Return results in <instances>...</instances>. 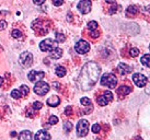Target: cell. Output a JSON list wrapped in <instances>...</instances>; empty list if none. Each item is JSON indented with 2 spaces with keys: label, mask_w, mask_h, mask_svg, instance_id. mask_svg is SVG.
Returning <instances> with one entry per match:
<instances>
[{
  "label": "cell",
  "mask_w": 150,
  "mask_h": 140,
  "mask_svg": "<svg viewBox=\"0 0 150 140\" xmlns=\"http://www.w3.org/2000/svg\"><path fill=\"white\" fill-rule=\"evenodd\" d=\"M101 74L100 66L94 62H87L80 71V74L77 80L78 88L82 91H89L94 87V84L98 82Z\"/></svg>",
  "instance_id": "1"
},
{
  "label": "cell",
  "mask_w": 150,
  "mask_h": 140,
  "mask_svg": "<svg viewBox=\"0 0 150 140\" xmlns=\"http://www.w3.org/2000/svg\"><path fill=\"white\" fill-rule=\"evenodd\" d=\"M101 84L110 89H114L117 84V79L113 74H104L101 78Z\"/></svg>",
  "instance_id": "2"
},
{
  "label": "cell",
  "mask_w": 150,
  "mask_h": 140,
  "mask_svg": "<svg viewBox=\"0 0 150 140\" xmlns=\"http://www.w3.org/2000/svg\"><path fill=\"white\" fill-rule=\"evenodd\" d=\"M57 47V43L54 40L50 38H46L44 41L40 43V49L42 52H52V50Z\"/></svg>",
  "instance_id": "3"
},
{
  "label": "cell",
  "mask_w": 150,
  "mask_h": 140,
  "mask_svg": "<svg viewBox=\"0 0 150 140\" xmlns=\"http://www.w3.org/2000/svg\"><path fill=\"white\" fill-rule=\"evenodd\" d=\"M89 132V122L87 119H80L77 125V134L79 137L87 136Z\"/></svg>",
  "instance_id": "4"
},
{
  "label": "cell",
  "mask_w": 150,
  "mask_h": 140,
  "mask_svg": "<svg viewBox=\"0 0 150 140\" xmlns=\"http://www.w3.org/2000/svg\"><path fill=\"white\" fill-rule=\"evenodd\" d=\"M50 91V86L48 83H46L45 81H38L36 82V84L34 86V92L36 93L38 95H45L47 92Z\"/></svg>",
  "instance_id": "5"
},
{
  "label": "cell",
  "mask_w": 150,
  "mask_h": 140,
  "mask_svg": "<svg viewBox=\"0 0 150 140\" xmlns=\"http://www.w3.org/2000/svg\"><path fill=\"white\" fill-rule=\"evenodd\" d=\"M75 49L76 52L80 55H83V54H87L89 50H90V45H89V43L87 41H84V40H80L76 43L75 45Z\"/></svg>",
  "instance_id": "6"
},
{
  "label": "cell",
  "mask_w": 150,
  "mask_h": 140,
  "mask_svg": "<svg viewBox=\"0 0 150 140\" xmlns=\"http://www.w3.org/2000/svg\"><path fill=\"white\" fill-rule=\"evenodd\" d=\"M20 64L23 67H30L33 62V55L30 52H23L20 55Z\"/></svg>",
  "instance_id": "7"
},
{
  "label": "cell",
  "mask_w": 150,
  "mask_h": 140,
  "mask_svg": "<svg viewBox=\"0 0 150 140\" xmlns=\"http://www.w3.org/2000/svg\"><path fill=\"white\" fill-rule=\"evenodd\" d=\"M133 81L138 88H142L147 84L148 79H147L146 76H144V74H133Z\"/></svg>",
  "instance_id": "8"
},
{
  "label": "cell",
  "mask_w": 150,
  "mask_h": 140,
  "mask_svg": "<svg viewBox=\"0 0 150 140\" xmlns=\"http://www.w3.org/2000/svg\"><path fill=\"white\" fill-rule=\"evenodd\" d=\"M92 8V2L90 0H81L79 4H78V10L82 14H87L91 11Z\"/></svg>",
  "instance_id": "9"
},
{
  "label": "cell",
  "mask_w": 150,
  "mask_h": 140,
  "mask_svg": "<svg viewBox=\"0 0 150 140\" xmlns=\"http://www.w3.org/2000/svg\"><path fill=\"white\" fill-rule=\"evenodd\" d=\"M44 77H45V74L43 71H35V70L30 71L29 74H28V78H29V80L31 82H38Z\"/></svg>",
  "instance_id": "10"
},
{
  "label": "cell",
  "mask_w": 150,
  "mask_h": 140,
  "mask_svg": "<svg viewBox=\"0 0 150 140\" xmlns=\"http://www.w3.org/2000/svg\"><path fill=\"white\" fill-rule=\"evenodd\" d=\"M35 140H50V135L45 130H38L36 134H35V137H34Z\"/></svg>",
  "instance_id": "11"
},
{
  "label": "cell",
  "mask_w": 150,
  "mask_h": 140,
  "mask_svg": "<svg viewBox=\"0 0 150 140\" xmlns=\"http://www.w3.org/2000/svg\"><path fill=\"white\" fill-rule=\"evenodd\" d=\"M59 104H60V99L57 95H53V96H50V99L47 100V105L50 107H56L58 106Z\"/></svg>",
  "instance_id": "12"
},
{
  "label": "cell",
  "mask_w": 150,
  "mask_h": 140,
  "mask_svg": "<svg viewBox=\"0 0 150 140\" xmlns=\"http://www.w3.org/2000/svg\"><path fill=\"white\" fill-rule=\"evenodd\" d=\"M62 56H63V49L59 48V47H56L50 52V58L52 59H59Z\"/></svg>",
  "instance_id": "13"
},
{
  "label": "cell",
  "mask_w": 150,
  "mask_h": 140,
  "mask_svg": "<svg viewBox=\"0 0 150 140\" xmlns=\"http://www.w3.org/2000/svg\"><path fill=\"white\" fill-rule=\"evenodd\" d=\"M19 140H32V132L29 130H23L19 134Z\"/></svg>",
  "instance_id": "14"
},
{
  "label": "cell",
  "mask_w": 150,
  "mask_h": 140,
  "mask_svg": "<svg viewBox=\"0 0 150 140\" xmlns=\"http://www.w3.org/2000/svg\"><path fill=\"white\" fill-rule=\"evenodd\" d=\"M118 69H120V72H121L122 74H129V72H132V67H129L128 65L123 64V62H121V64L118 65Z\"/></svg>",
  "instance_id": "15"
},
{
  "label": "cell",
  "mask_w": 150,
  "mask_h": 140,
  "mask_svg": "<svg viewBox=\"0 0 150 140\" xmlns=\"http://www.w3.org/2000/svg\"><path fill=\"white\" fill-rule=\"evenodd\" d=\"M55 72H56V76L59 77V78H63L66 76V68L63 66H57L56 67V70H55Z\"/></svg>",
  "instance_id": "16"
},
{
  "label": "cell",
  "mask_w": 150,
  "mask_h": 140,
  "mask_svg": "<svg viewBox=\"0 0 150 140\" xmlns=\"http://www.w3.org/2000/svg\"><path fill=\"white\" fill-rule=\"evenodd\" d=\"M117 92H118L121 95H127L132 92V89H130L129 87H127V86H122V87L118 88Z\"/></svg>",
  "instance_id": "17"
},
{
  "label": "cell",
  "mask_w": 150,
  "mask_h": 140,
  "mask_svg": "<svg viewBox=\"0 0 150 140\" xmlns=\"http://www.w3.org/2000/svg\"><path fill=\"white\" fill-rule=\"evenodd\" d=\"M138 13V7L137 6H129L127 10H126V14L127 16H136Z\"/></svg>",
  "instance_id": "18"
},
{
  "label": "cell",
  "mask_w": 150,
  "mask_h": 140,
  "mask_svg": "<svg viewBox=\"0 0 150 140\" xmlns=\"http://www.w3.org/2000/svg\"><path fill=\"white\" fill-rule=\"evenodd\" d=\"M142 64L145 67H149L150 66V55L149 54H146L142 57Z\"/></svg>",
  "instance_id": "19"
},
{
  "label": "cell",
  "mask_w": 150,
  "mask_h": 140,
  "mask_svg": "<svg viewBox=\"0 0 150 140\" xmlns=\"http://www.w3.org/2000/svg\"><path fill=\"white\" fill-rule=\"evenodd\" d=\"M96 101H98V104H99L100 106H105V105H106V104L108 103V99L105 98L104 95H101V96H99Z\"/></svg>",
  "instance_id": "20"
},
{
  "label": "cell",
  "mask_w": 150,
  "mask_h": 140,
  "mask_svg": "<svg viewBox=\"0 0 150 140\" xmlns=\"http://www.w3.org/2000/svg\"><path fill=\"white\" fill-rule=\"evenodd\" d=\"M65 40H66V37L63 33H59V32L56 33V40H55L56 43H63V42H65Z\"/></svg>",
  "instance_id": "21"
},
{
  "label": "cell",
  "mask_w": 150,
  "mask_h": 140,
  "mask_svg": "<svg viewBox=\"0 0 150 140\" xmlns=\"http://www.w3.org/2000/svg\"><path fill=\"white\" fill-rule=\"evenodd\" d=\"M88 28H89V30L90 31H96V29H98V22H96V21H90L89 23H88Z\"/></svg>",
  "instance_id": "22"
},
{
  "label": "cell",
  "mask_w": 150,
  "mask_h": 140,
  "mask_svg": "<svg viewBox=\"0 0 150 140\" xmlns=\"http://www.w3.org/2000/svg\"><path fill=\"white\" fill-rule=\"evenodd\" d=\"M20 92H21V95L22 96H26V95L29 94V88H28V86H21V88H20Z\"/></svg>",
  "instance_id": "23"
},
{
  "label": "cell",
  "mask_w": 150,
  "mask_h": 140,
  "mask_svg": "<svg viewBox=\"0 0 150 140\" xmlns=\"http://www.w3.org/2000/svg\"><path fill=\"white\" fill-rule=\"evenodd\" d=\"M11 96H12L13 99L18 100V99H20L22 95H21V92H20L19 90H12V92H11Z\"/></svg>",
  "instance_id": "24"
},
{
  "label": "cell",
  "mask_w": 150,
  "mask_h": 140,
  "mask_svg": "<svg viewBox=\"0 0 150 140\" xmlns=\"http://www.w3.org/2000/svg\"><path fill=\"white\" fill-rule=\"evenodd\" d=\"M80 103L84 105V106H89V105H91V100L89 99V98H82V99L80 100Z\"/></svg>",
  "instance_id": "25"
},
{
  "label": "cell",
  "mask_w": 150,
  "mask_h": 140,
  "mask_svg": "<svg viewBox=\"0 0 150 140\" xmlns=\"http://www.w3.org/2000/svg\"><path fill=\"white\" fill-rule=\"evenodd\" d=\"M64 129H65V132H70L72 130V124L70 122H67L65 125H64Z\"/></svg>",
  "instance_id": "26"
},
{
  "label": "cell",
  "mask_w": 150,
  "mask_h": 140,
  "mask_svg": "<svg viewBox=\"0 0 150 140\" xmlns=\"http://www.w3.org/2000/svg\"><path fill=\"white\" fill-rule=\"evenodd\" d=\"M48 123H50V125H56V124L58 123V117H57V116H54V115L50 116Z\"/></svg>",
  "instance_id": "27"
},
{
  "label": "cell",
  "mask_w": 150,
  "mask_h": 140,
  "mask_svg": "<svg viewBox=\"0 0 150 140\" xmlns=\"http://www.w3.org/2000/svg\"><path fill=\"white\" fill-rule=\"evenodd\" d=\"M103 95L108 99V102H111V101L113 100V93L111 92V91H105L104 93H103Z\"/></svg>",
  "instance_id": "28"
},
{
  "label": "cell",
  "mask_w": 150,
  "mask_h": 140,
  "mask_svg": "<svg viewBox=\"0 0 150 140\" xmlns=\"http://www.w3.org/2000/svg\"><path fill=\"white\" fill-rule=\"evenodd\" d=\"M91 130H92V132H94V134H98V132H100V130H101V126L99 125V124H94V125L92 126Z\"/></svg>",
  "instance_id": "29"
},
{
  "label": "cell",
  "mask_w": 150,
  "mask_h": 140,
  "mask_svg": "<svg viewBox=\"0 0 150 140\" xmlns=\"http://www.w3.org/2000/svg\"><path fill=\"white\" fill-rule=\"evenodd\" d=\"M11 35H12V37H14V38H20V37L22 36V33L19 30H13Z\"/></svg>",
  "instance_id": "30"
},
{
  "label": "cell",
  "mask_w": 150,
  "mask_h": 140,
  "mask_svg": "<svg viewBox=\"0 0 150 140\" xmlns=\"http://www.w3.org/2000/svg\"><path fill=\"white\" fill-rule=\"evenodd\" d=\"M43 107V104L41 103V102H38V101H36V102H34L33 103V108L34 110H41Z\"/></svg>",
  "instance_id": "31"
},
{
  "label": "cell",
  "mask_w": 150,
  "mask_h": 140,
  "mask_svg": "<svg viewBox=\"0 0 150 140\" xmlns=\"http://www.w3.org/2000/svg\"><path fill=\"white\" fill-rule=\"evenodd\" d=\"M129 53H130V55H132L133 57H136V56L139 55V49H138V48H132Z\"/></svg>",
  "instance_id": "32"
},
{
  "label": "cell",
  "mask_w": 150,
  "mask_h": 140,
  "mask_svg": "<svg viewBox=\"0 0 150 140\" xmlns=\"http://www.w3.org/2000/svg\"><path fill=\"white\" fill-rule=\"evenodd\" d=\"M7 22L4 20H1L0 21V31H2V30H4L6 28H7Z\"/></svg>",
  "instance_id": "33"
},
{
  "label": "cell",
  "mask_w": 150,
  "mask_h": 140,
  "mask_svg": "<svg viewBox=\"0 0 150 140\" xmlns=\"http://www.w3.org/2000/svg\"><path fill=\"white\" fill-rule=\"evenodd\" d=\"M64 0H53V4H54V6H56V7H60L62 4H63Z\"/></svg>",
  "instance_id": "34"
},
{
  "label": "cell",
  "mask_w": 150,
  "mask_h": 140,
  "mask_svg": "<svg viewBox=\"0 0 150 140\" xmlns=\"http://www.w3.org/2000/svg\"><path fill=\"white\" fill-rule=\"evenodd\" d=\"M116 11H117V6L116 4H114V6H112V8L110 9V14H114Z\"/></svg>",
  "instance_id": "35"
},
{
  "label": "cell",
  "mask_w": 150,
  "mask_h": 140,
  "mask_svg": "<svg viewBox=\"0 0 150 140\" xmlns=\"http://www.w3.org/2000/svg\"><path fill=\"white\" fill-rule=\"evenodd\" d=\"M71 112H72V108H71V106H67L66 111H65V114H66L67 116H69L71 114Z\"/></svg>",
  "instance_id": "36"
},
{
  "label": "cell",
  "mask_w": 150,
  "mask_h": 140,
  "mask_svg": "<svg viewBox=\"0 0 150 140\" xmlns=\"http://www.w3.org/2000/svg\"><path fill=\"white\" fill-rule=\"evenodd\" d=\"M45 2V0H33V4H38V6H41Z\"/></svg>",
  "instance_id": "37"
},
{
  "label": "cell",
  "mask_w": 150,
  "mask_h": 140,
  "mask_svg": "<svg viewBox=\"0 0 150 140\" xmlns=\"http://www.w3.org/2000/svg\"><path fill=\"white\" fill-rule=\"evenodd\" d=\"M90 34H91V36H92V37H94V38L99 36V32H96V31H92V32H91Z\"/></svg>",
  "instance_id": "38"
},
{
  "label": "cell",
  "mask_w": 150,
  "mask_h": 140,
  "mask_svg": "<svg viewBox=\"0 0 150 140\" xmlns=\"http://www.w3.org/2000/svg\"><path fill=\"white\" fill-rule=\"evenodd\" d=\"M106 2H108V4H114L115 2V0H105Z\"/></svg>",
  "instance_id": "39"
},
{
  "label": "cell",
  "mask_w": 150,
  "mask_h": 140,
  "mask_svg": "<svg viewBox=\"0 0 150 140\" xmlns=\"http://www.w3.org/2000/svg\"><path fill=\"white\" fill-rule=\"evenodd\" d=\"M2 83H4V78H1V77H0V87L2 86Z\"/></svg>",
  "instance_id": "40"
},
{
  "label": "cell",
  "mask_w": 150,
  "mask_h": 140,
  "mask_svg": "<svg viewBox=\"0 0 150 140\" xmlns=\"http://www.w3.org/2000/svg\"><path fill=\"white\" fill-rule=\"evenodd\" d=\"M16 136H17V132H11V137H16Z\"/></svg>",
  "instance_id": "41"
},
{
  "label": "cell",
  "mask_w": 150,
  "mask_h": 140,
  "mask_svg": "<svg viewBox=\"0 0 150 140\" xmlns=\"http://www.w3.org/2000/svg\"><path fill=\"white\" fill-rule=\"evenodd\" d=\"M136 140H142V139H140V138H138V137H137V138H136Z\"/></svg>",
  "instance_id": "42"
}]
</instances>
